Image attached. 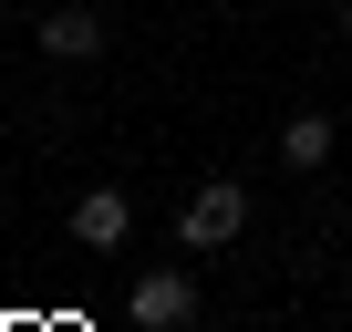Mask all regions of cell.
<instances>
[{
    "label": "cell",
    "mask_w": 352,
    "mask_h": 332,
    "mask_svg": "<svg viewBox=\"0 0 352 332\" xmlns=\"http://www.w3.org/2000/svg\"><path fill=\"white\" fill-rule=\"evenodd\" d=\"M42 52L52 63H94L104 52V21L83 11V0H63V11H42Z\"/></svg>",
    "instance_id": "cell-4"
},
{
    "label": "cell",
    "mask_w": 352,
    "mask_h": 332,
    "mask_svg": "<svg viewBox=\"0 0 352 332\" xmlns=\"http://www.w3.org/2000/svg\"><path fill=\"white\" fill-rule=\"evenodd\" d=\"M280 166H300V177H311V166H331V114L300 104V114L280 125Z\"/></svg>",
    "instance_id": "cell-5"
},
{
    "label": "cell",
    "mask_w": 352,
    "mask_h": 332,
    "mask_svg": "<svg viewBox=\"0 0 352 332\" xmlns=\"http://www.w3.org/2000/svg\"><path fill=\"white\" fill-rule=\"evenodd\" d=\"M342 11H352V0H342Z\"/></svg>",
    "instance_id": "cell-6"
},
{
    "label": "cell",
    "mask_w": 352,
    "mask_h": 332,
    "mask_svg": "<svg viewBox=\"0 0 352 332\" xmlns=\"http://www.w3.org/2000/svg\"><path fill=\"white\" fill-rule=\"evenodd\" d=\"M124 311H135V332H187V322H197V280H187V270H145V280L124 291Z\"/></svg>",
    "instance_id": "cell-2"
},
{
    "label": "cell",
    "mask_w": 352,
    "mask_h": 332,
    "mask_svg": "<svg viewBox=\"0 0 352 332\" xmlns=\"http://www.w3.org/2000/svg\"><path fill=\"white\" fill-rule=\"evenodd\" d=\"M73 239H83V249H124V239H135V198H124V187L73 198Z\"/></svg>",
    "instance_id": "cell-3"
},
{
    "label": "cell",
    "mask_w": 352,
    "mask_h": 332,
    "mask_svg": "<svg viewBox=\"0 0 352 332\" xmlns=\"http://www.w3.org/2000/svg\"><path fill=\"white\" fill-rule=\"evenodd\" d=\"M239 229H249V187H239V177H208V187H197L187 208H176V239H187V260L228 249Z\"/></svg>",
    "instance_id": "cell-1"
}]
</instances>
